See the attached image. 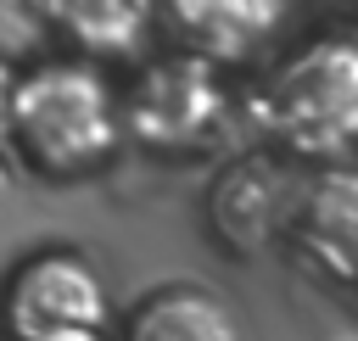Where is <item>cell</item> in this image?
<instances>
[{"label":"cell","instance_id":"6da1fadb","mask_svg":"<svg viewBox=\"0 0 358 341\" xmlns=\"http://www.w3.org/2000/svg\"><path fill=\"white\" fill-rule=\"evenodd\" d=\"M129 145L123 89L101 61L84 56H34L17 78L11 162L45 184H84L112 168Z\"/></svg>","mask_w":358,"mask_h":341},{"label":"cell","instance_id":"7a4b0ae2","mask_svg":"<svg viewBox=\"0 0 358 341\" xmlns=\"http://www.w3.org/2000/svg\"><path fill=\"white\" fill-rule=\"evenodd\" d=\"M263 129L296 157H341L358 145V34H319L274 67L257 101Z\"/></svg>","mask_w":358,"mask_h":341},{"label":"cell","instance_id":"3957f363","mask_svg":"<svg viewBox=\"0 0 358 341\" xmlns=\"http://www.w3.org/2000/svg\"><path fill=\"white\" fill-rule=\"evenodd\" d=\"M112 285L78 246H34L0 274V341H112Z\"/></svg>","mask_w":358,"mask_h":341},{"label":"cell","instance_id":"277c9868","mask_svg":"<svg viewBox=\"0 0 358 341\" xmlns=\"http://www.w3.org/2000/svg\"><path fill=\"white\" fill-rule=\"evenodd\" d=\"M229 117V89L213 61L190 50L151 56L129 84H123V123L140 151L157 157H190L218 140Z\"/></svg>","mask_w":358,"mask_h":341},{"label":"cell","instance_id":"5b68a950","mask_svg":"<svg viewBox=\"0 0 358 341\" xmlns=\"http://www.w3.org/2000/svg\"><path fill=\"white\" fill-rule=\"evenodd\" d=\"M302 201H308V179H296V168L285 157L246 151L213 173L201 218L229 257H263L268 246L296 235Z\"/></svg>","mask_w":358,"mask_h":341},{"label":"cell","instance_id":"8992f818","mask_svg":"<svg viewBox=\"0 0 358 341\" xmlns=\"http://www.w3.org/2000/svg\"><path fill=\"white\" fill-rule=\"evenodd\" d=\"M291 0H162V17L179 39V50L229 67L257 56L285 28Z\"/></svg>","mask_w":358,"mask_h":341},{"label":"cell","instance_id":"52a82bcc","mask_svg":"<svg viewBox=\"0 0 358 341\" xmlns=\"http://www.w3.org/2000/svg\"><path fill=\"white\" fill-rule=\"evenodd\" d=\"M117 341H246V324L224 291L201 280H168L117 319Z\"/></svg>","mask_w":358,"mask_h":341},{"label":"cell","instance_id":"ba28073f","mask_svg":"<svg viewBox=\"0 0 358 341\" xmlns=\"http://www.w3.org/2000/svg\"><path fill=\"white\" fill-rule=\"evenodd\" d=\"M291 240L330 280H341V285L358 280V173L352 168H330V173L308 179V201H302Z\"/></svg>","mask_w":358,"mask_h":341},{"label":"cell","instance_id":"9c48e42d","mask_svg":"<svg viewBox=\"0 0 358 341\" xmlns=\"http://www.w3.org/2000/svg\"><path fill=\"white\" fill-rule=\"evenodd\" d=\"M145 28H151V0H50V39H62L67 56L101 67L134 56Z\"/></svg>","mask_w":358,"mask_h":341},{"label":"cell","instance_id":"30bf717a","mask_svg":"<svg viewBox=\"0 0 358 341\" xmlns=\"http://www.w3.org/2000/svg\"><path fill=\"white\" fill-rule=\"evenodd\" d=\"M50 39V0H0V56L28 67L34 56H45Z\"/></svg>","mask_w":358,"mask_h":341},{"label":"cell","instance_id":"8fae6325","mask_svg":"<svg viewBox=\"0 0 358 341\" xmlns=\"http://www.w3.org/2000/svg\"><path fill=\"white\" fill-rule=\"evenodd\" d=\"M17 78H22V67L0 56V162H11V123H17Z\"/></svg>","mask_w":358,"mask_h":341},{"label":"cell","instance_id":"7c38bea8","mask_svg":"<svg viewBox=\"0 0 358 341\" xmlns=\"http://www.w3.org/2000/svg\"><path fill=\"white\" fill-rule=\"evenodd\" d=\"M336 341H358V330H352V335H336Z\"/></svg>","mask_w":358,"mask_h":341},{"label":"cell","instance_id":"4fadbf2b","mask_svg":"<svg viewBox=\"0 0 358 341\" xmlns=\"http://www.w3.org/2000/svg\"><path fill=\"white\" fill-rule=\"evenodd\" d=\"M352 291H358V280H352Z\"/></svg>","mask_w":358,"mask_h":341}]
</instances>
